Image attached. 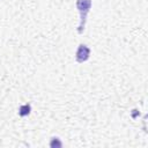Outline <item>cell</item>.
Returning a JSON list of instances; mask_svg holds the SVG:
<instances>
[{"instance_id": "obj_1", "label": "cell", "mask_w": 148, "mask_h": 148, "mask_svg": "<svg viewBox=\"0 0 148 148\" xmlns=\"http://www.w3.org/2000/svg\"><path fill=\"white\" fill-rule=\"evenodd\" d=\"M75 5H76V8H77L79 14H80V23L77 27V32L82 34L84 31V28H86L88 13L92 6V0H76Z\"/></svg>"}, {"instance_id": "obj_2", "label": "cell", "mask_w": 148, "mask_h": 148, "mask_svg": "<svg viewBox=\"0 0 148 148\" xmlns=\"http://www.w3.org/2000/svg\"><path fill=\"white\" fill-rule=\"evenodd\" d=\"M90 57V49L86 44H80L75 52V60L80 64L87 61Z\"/></svg>"}, {"instance_id": "obj_3", "label": "cell", "mask_w": 148, "mask_h": 148, "mask_svg": "<svg viewBox=\"0 0 148 148\" xmlns=\"http://www.w3.org/2000/svg\"><path fill=\"white\" fill-rule=\"evenodd\" d=\"M30 111H31V106H30V104H23V105H21L20 106V109H18V114L21 116V117H25V116H28L29 113H30Z\"/></svg>"}, {"instance_id": "obj_4", "label": "cell", "mask_w": 148, "mask_h": 148, "mask_svg": "<svg viewBox=\"0 0 148 148\" xmlns=\"http://www.w3.org/2000/svg\"><path fill=\"white\" fill-rule=\"evenodd\" d=\"M50 147H62V142L59 140V138H52L50 141Z\"/></svg>"}]
</instances>
